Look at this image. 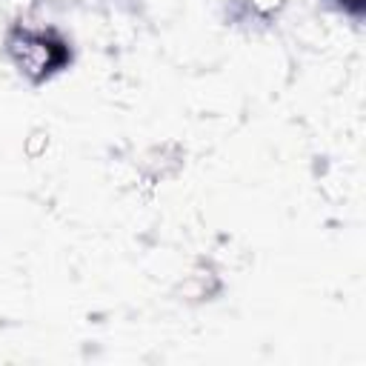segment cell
I'll return each instance as SVG.
<instances>
[{"label": "cell", "instance_id": "6da1fadb", "mask_svg": "<svg viewBox=\"0 0 366 366\" xmlns=\"http://www.w3.org/2000/svg\"><path fill=\"white\" fill-rule=\"evenodd\" d=\"M9 54H11L14 66L31 80H43L66 63L63 43L54 34L34 31V29H17L9 37Z\"/></svg>", "mask_w": 366, "mask_h": 366}]
</instances>
